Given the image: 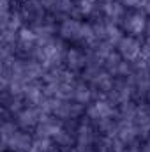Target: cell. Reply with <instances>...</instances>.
Segmentation results:
<instances>
[{
  "label": "cell",
  "instance_id": "1",
  "mask_svg": "<svg viewBox=\"0 0 150 152\" xmlns=\"http://www.w3.org/2000/svg\"><path fill=\"white\" fill-rule=\"evenodd\" d=\"M143 44L141 41L134 36H124L120 39V42L117 44V53L129 64H136L143 53Z\"/></svg>",
  "mask_w": 150,
  "mask_h": 152
},
{
  "label": "cell",
  "instance_id": "2",
  "mask_svg": "<svg viewBox=\"0 0 150 152\" xmlns=\"http://www.w3.org/2000/svg\"><path fill=\"white\" fill-rule=\"evenodd\" d=\"M122 28L127 32V36H141L147 32V25H149V20L147 16L141 12V11H129L125 12L124 20H122Z\"/></svg>",
  "mask_w": 150,
  "mask_h": 152
}]
</instances>
